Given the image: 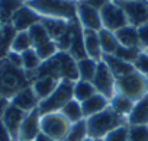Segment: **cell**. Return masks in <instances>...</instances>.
<instances>
[{"instance_id": "1", "label": "cell", "mask_w": 148, "mask_h": 141, "mask_svg": "<svg viewBox=\"0 0 148 141\" xmlns=\"http://www.w3.org/2000/svg\"><path fill=\"white\" fill-rule=\"evenodd\" d=\"M29 82L32 83L41 77H54L57 80H79L77 60L73 58L68 51H58L51 58L41 63V65L34 73H26Z\"/></svg>"}, {"instance_id": "2", "label": "cell", "mask_w": 148, "mask_h": 141, "mask_svg": "<svg viewBox=\"0 0 148 141\" xmlns=\"http://www.w3.org/2000/svg\"><path fill=\"white\" fill-rule=\"evenodd\" d=\"M25 3L42 18L73 21L77 18L76 0H25Z\"/></svg>"}, {"instance_id": "3", "label": "cell", "mask_w": 148, "mask_h": 141, "mask_svg": "<svg viewBox=\"0 0 148 141\" xmlns=\"http://www.w3.org/2000/svg\"><path fill=\"white\" fill-rule=\"evenodd\" d=\"M29 85V77L23 68L10 64L6 58L0 60V95L10 100V98Z\"/></svg>"}, {"instance_id": "4", "label": "cell", "mask_w": 148, "mask_h": 141, "mask_svg": "<svg viewBox=\"0 0 148 141\" xmlns=\"http://www.w3.org/2000/svg\"><path fill=\"white\" fill-rule=\"evenodd\" d=\"M128 124L126 118L116 113L110 106L103 109L102 112L86 118V125H87V134L89 137L95 140H103L109 132L116 129L121 125Z\"/></svg>"}, {"instance_id": "5", "label": "cell", "mask_w": 148, "mask_h": 141, "mask_svg": "<svg viewBox=\"0 0 148 141\" xmlns=\"http://www.w3.org/2000/svg\"><path fill=\"white\" fill-rule=\"evenodd\" d=\"M116 93H121L131 100L136 102L148 93V77L132 72L126 76L116 79Z\"/></svg>"}, {"instance_id": "6", "label": "cell", "mask_w": 148, "mask_h": 141, "mask_svg": "<svg viewBox=\"0 0 148 141\" xmlns=\"http://www.w3.org/2000/svg\"><path fill=\"white\" fill-rule=\"evenodd\" d=\"M73 89L74 82L71 80H60L55 90L44 100L39 102L38 111L41 115L51 113V112H60L62 106L73 99Z\"/></svg>"}, {"instance_id": "7", "label": "cell", "mask_w": 148, "mask_h": 141, "mask_svg": "<svg viewBox=\"0 0 148 141\" xmlns=\"http://www.w3.org/2000/svg\"><path fill=\"white\" fill-rule=\"evenodd\" d=\"M71 128V122L61 112L41 115V132L51 137L54 141H62Z\"/></svg>"}, {"instance_id": "8", "label": "cell", "mask_w": 148, "mask_h": 141, "mask_svg": "<svg viewBox=\"0 0 148 141\" xmlns=\"http://www.w3.org/2000/svg\"><path fill=\"white\" fill-rule=\"evenodd\" d=\"M122 8L128 25L135 28L148 23V0H116Z\"/></svg>"}, {"instance_id": "9", "label": "cell", "mask_w": 148, "mask_h": 141, "mask_svg": "<svg viewBox=\"0 0 148 141\" xmlns=\"http://www.w3.org/2000/svg\"><path fill=\"white\" fill-rule=\"evenodd\" d=\"M99 12H100V19H102V26L105 29L116 32L118 29L128 25L126 16L116 0H110L106 5H103L99 9Z\"/></svg>"}, {"instance_id": "10", "label": "cell", "mask_w": 148, "mask_h": 141, "mask_svg": "<svg viewBox=\"0 0 148 141\" xmlns=\"http://www.w3.org/2000/svg\"><path fill=\"white\" fill-rule=\"evenodd\" d=\"M92 83L96 87V92L100 93V95H103L109 100L116 95V77L112 74L109 67L102 60L97 61L96 74H95Z\"/></svg>"}, {"instance_id": "11", "label": "cell", "mask_w": 148, "mask_h": 141, "mask_svg": "<svg viewBox=\"0 0 148 141\" xmlns=\"http://www.w3.org/2000/svg\"><path fill=\"white\" fill-rule=\"evenodd\" d=\"M77 19L80 21V23L84 29L100 31L103 28L99 9L89 5L87 2H84V0L77 2Z\"/></svg>"}, {"instance_id": "12", "label": "cell", "mask_w": 148, "mask_h": 141, "mask_svg": "<svg viewBox=\"0 0 148 141\" xmlns=\"http://www.w3.org/2000/svg\"><path fill=\"white\" fill-rule=\"evenodd\" d=\"M42 19V16L39 13H36L34 9H31L26 3H23L22 8L18 9V12L13 15L10 23L13 25V28L18 31V32H22V31H29L34 25L39 23Z\"/></svg>"}, {"instance_id": "13", "label": "cell", "mask_w": 148, "mask_h": 141, "mask_svg": "<svg viewBox=\"0 0 148 141\" xmlns=\"http://www.w3.org/2000/svg\"><path fill=\"white\" fill-rule=\"evenodd\" d=\"M28 112L16 108L15 105H9L8 109L5 111L3 113V118H2V122L5 124V127L8 128V131L10 132V135L13 137L15 141L19 140V131H21V127H22V122L25 119Z\"/></svg>"}, {"instance_id": "14", "label": "cell", "mask_w": 148, "mask_h": 141, "mask_svg": "<svg viewBox=\"0 0 148 141\" xmlns=\"http://www.w3.org/2000/svg\"><path fill=\"white\" fill-rule=\"evenodd\" d=\"M39 134H41V113L38 109H35L26 113L19 131V140L34 141Z\"/></svg>"}, {"instance_id": "15", "label": "cell", "mask_w": 148, "mask_h": 141, "mask_svg": "<svg viewBox=\"0 0 148 141\" xmlns=\"http://www.w3.org/2000/svg\"><path fill=\"white\" fill-rule=\"evenodd\" d=\"M39 98L36 96V93L34 92L32 86H26L23 87L22 90H19L13 98H10V103L15 105L16 108L25 111V112H31V111H35L38 109L39 106Z\"/></svg>"}, {"instance_id": "16", "label": "cell", "mask_w": 148, "mask_h": 141, "mask_svg": "<svg viewBox=\"0 0 148 141\" xmlns=\"http://www.w3.org/2000/svg\"><path fill=\"white\" fill-rule=\"evenodd\" d=\"M83 31L84 29H83L80 21L77 19L76 21V25H74L73 41H71V45H70V50H68V52L71 54V57L76 58L77 61L87 57L86 47H84V34H83Z\"/></svg>"}, {"instance_id": "17", "label": "cell", "mask_w": 148, "mask_h": 141, "mask_svg": "<svg viewBox=\"0 0 148 141\" xmlns=\"http://www.w3.org/2000/svg\"><path fill=\"white\" fill-rule=\"evenodd\" d=\"M102 61L109 67V70L112 72V74L118 79V77H122V76H126L132 72H135V68L132 64L121 60L119 57H116L115 54H103L102 55Z\"/></svg>"}, {"instance_id": "18", "label": "cell", "mask_w": 148, "mask_h": 141, "mask_svg": "<svg viewBox=\"0 0 148 141\" xmlns=\"http://www.w3.org/2000/svg\"><path fill=\"white\" fill-rule=\"evenodd\" d=\"M126 119L129 125H148V93L135 102Z\"/></svg>"}, {"instance_id": "19", "label": "cell", "mask_w": 148, "mask_h": 141, "mask_svg": "<svg viewBox=\"0 0 148 141\" xmlns=\"http://www.w3.org/2000/svg\"><path fill=\"white\" fill-rule=\"evenodd\" d=\"M109 106V99H106L103 95L96 93L92 98H89L87 100L82 102V109H83V115L84 119L89 116H93L99 112H102L103 109H106Z\"/></svg>"}, {"instance_id": "20", "label": "cell", "mask_w": 148, "mask_h": 141, "mask_svg": "<svg viewBox=\"0 0 148 141\" xmlns=\"http://www.w3.org/2000/svg\"><path fill=\"white\" fill-rule=\"evenodd\" d=\"M83 29H84V28H83ZM83 34H84V47H86L87 57H90V58H93V60H96V61H100L103 52H102V48H100L97 31L84 29Z\"/></svg>"}, {"instance_id": "21", "label": "cell", "mask_w": 148, "mask_h": 141, "mask_svg": "<svg viewBox=\"0 0 148 141\" xmlns=\"http://www.w3.org/2000/svg\"><path fill=\"white\" fill-rule=\"evenodd\" d=\"M115 36H116L119 45L141 48L139 36H138V28H135V26H132V25H126V26L118 29V31L115 32Z\"/></svg>"}, {"instance_id": "22", "label": "cell", "mask_w": 148, "mask_h": 141, "mask_svg": "<svg viewBox=\"0 0 148 141\" xmlns=\"http://www.w3.org/2000/svg\"><path fill=\"white\" fill-rule=\"evenodd\" d=\"M58 83H60V80H57L54 77H41V79L34 80L31 83V86H32L34 92L36 93V96L39 98V100H44L55 90Z\"/></svg>"}, {"instance_id": "23", "label": "cell", "mask_w": 148, "mask_h": 141, "mask_svg": "<svg viewBox=\"0 0 148 141\" xmlns=\"http://www.w3.org/2000/svg\"><path fill=\"white\" fill-rule=\"evenodd\" d=\"M68 22L70 21H64V19H57V18H42L41 19V25L45 28V31L48 32V35L57 41L68 28Z\"/></svg>"}, {"instance_id": "24", "label": "cell", "mask_w": 148, "mask_h": 141, "mask_svg": "<svg viewBox=\"0 0 148 141\" xmlns=\"http://www.w3.org/2000/svg\"><path fill=\"white\" fill-rule=\"evenodd\" d=\"M18 31L13 28L12 23H3L0 31V60L5 58L12 51V44L16 36Z\"/></svg>"}, {"instance_id": "25", "label": "cell", "mask_w": 148, "mask_h": 141, "mask_svg": "<svg viewBox=\"0 0 148 141\" xmlns=\"http://www.w3.org/2000/svg\"><path fill=\"white\" fill-rule=\"evenodd\" d=\"M97 35H99V42H100L102 52L103 54H115L118 47H119V42L115 36V32L102 28L100 31H97Z\"/></svg>"}, {"instance_id": "26", "label": "cell", "mask_w": 148, "mask_h": 141, "mask_svg": "<svg viewBox=\"0 0 148 141\" xmlns=\"http://www.w3.org/2000/svg\"><path fill=\"white\" fill-rule=\"evenodd\" d=\"M96 87L93 86L92 82L87 80H76L74 82V89H73V98L79 100L80 103L96 95Z\"/></svg>"}, {"instance_id": "27", "label": "cell", "mask_w": 148, "mask_h": 141, "mask_svg": "<svg viewBox=\"0 0 148 141\" xmlns=\"http://www.w3.org/2000/svg\"><path fill=\"white\" fill-rule=\"evenodd\" d=\"M134 105H135L134 100H131L129 98H126V96H123V95H121V93H116V95L109 100V106H110L116 113H119V115H122V116H125V118H128V115L131 113ZM126 121H128V119H126Z\"/></svg>"}, {"instance_id": "28", "label": "cell", "mask_w": 148, "mask_h": 141, "mask_svg": "<svg viewBox=\"0 0 148 141\" xmlns=\"http://www.w3.org/2000/svg\"><path fill=\"white\" fill-rule=\"evenodd\" d=\"M60 112H61V113L68 119V122H71V124H76V122H80V121L84 119L83 109H82V103H80L79 100H76L74 98H73L70 102H67Z\"/></svg>"}, {"instance_id": "29", "label": "cell", "mask_w": 148, "mask_h": 141, "mask_svg": "<svg viewBox=\"0 0 148 141\" xmlns=\"http://www.w3.org/2000/svg\"><path fill=\"white\" fill-rule=\"evenodd\" d=\"M96 68H97V61L86 57L77 61V72H79V80H87L92 82L95 74H96Z\"/></svg>"}, {"instance_id": "30", "label": "cell", "mask_w": 148, "mask_h": 141, "mask_svg": "<svg viewBox=\"0 0 148 141\" xmlns=\"http://www.w3.org/2000/svg\"><path fill=\"white\" fill-rule=\"evenodd\" d=\"M23 2L25 0H0V21L3 23H10L13 15L23 6Z\"/></svg>"}, {"instance_id": "31", "label": "cell", "mask_w": 148, "mask_h": 141, "mask_svg": "<svg viewBox=\"0 0 148 141\" xmlns=\"http://www.w3.org/2000/svg\"><path fill=\"white\" fill-rule=\"evenodd\" d=\"M28 32H29L31 39H32V48H34V50L38 48V47H41V45H44V44H47V42H49V41L52 39V38L48 35V32L45 31V28L41 25V22L36 23V25H34Z\"/></svg>"}, {"instance_id": "32", "label": "cell", "mask_w": 148, "mask_h": 141, "mask_svg": "<svg viewBox=\"0 0 148 141\" xmlns=\"http://www.w3.org/2000/svg\"><path fill=\"white\" fill-rule=\"evenodd\" d=\"M21 55H22V68L26 73H34L42 63V60L39 58V55L36 54V51L34 48L22 52Z\"/></svg>"}, {"instance_id": "33", "label": "cell", "mask_w": 148, "mask_h": 141, "mask_svg": "<svg viewBox=\"0 0 148 141\" xmlns=\"http://www.w3.org/2000/svg\"><path fill=\"white\" fill-rule=\"evenodd\" d=\"M86 137H89L87 134V125H86V119L71 124V128L68 131V134L65 135V138L62 141H83Z\"/></svg>"}, {"instance_id": "34", "label": "cell", "mask_w": 148, "mask_h": 141, "mask_svg": "<svg viewBox=\"0 0 148 141\" xmlns=\"http://www.w3.org/2000/svg\"><path fill=\"white\" fill-rule=\"evenodd\" d=\"M32 48V39L29 36V32L28 31H22V32H18L15 39H13V44H12V51H16L19 54L28 51Z\"/></svg>"}, {"instance_id": "35", "label": "cell", "mask_w": 148, "mask_h": 141, "mask_svg": "<svg viewBox=\"0 0 148 141\" xmlns=\"http://www.w3.org/2000/svg\"><path fill=\"white\" fill-rule=\"evenodd\" d=\"M142 50L141 48H136V47H123V45H119L115 55L119 57L121 60L129 63V64H134V61L136 60V57L139 55Z\"/></svg>"}, {"instance_id": "36", "label": "cell", "mask_w": 148, "mask_h": 141, "mask_svg": "<svg viewBox=\"0 0 148 141\" xmlns=\"http://www.w3.org/2000/svg\"><path fill=\"white\" fill-rule=\"evenodd\" d=\"M128 141H148V125H129Z\"/></svg>"}, {"instance_id": "37", "label": "cell", "mask_w": 148, "mask_h": 141, "mask_svg": "<svg viewBox=\"0 0 148 141\" xmlns=\"http://www.w3.org/2000/svg\"><path fill=\"white\" fill-rule=\"evenodd\" d=\"M128 129H129L128 124L121 125L116 129H113L112 132H109L103 138V141H128Z\"/></svg>"}, {"instance_id": "38", "label": "cell", "mask_w": 148, "mask_h": 141, "mask_svg": "<svg viewBox=\"0 0 148 141\" xmlns=\"http://www.w3.org/2000/svg\"><path fill=\"white\" fill-rule=\"evenodd\" d=\"M132 65L135 68V72H138L144 76H148V54L145 51H141Z\"/></svg>"}, {"instance_id": "39", "label": "cell", "mask_w": 148, "mask_h": 141, "mask_svg": "<svg viewBox=\"0 0 148 141\" xmlns=\"http://www.w3.org/2000/svg\"><path fill=\"white\" fill-rule=\"evenodd\" d=\"M138 36H139V44L141 48H148V23H144L138 26Z\"/></svg>"}, {"instance_id": "40", "label": "cell", "mask_w": 148, "mask_h": 141, "mask_svg": "<svg viewBox=\"0 0 148 141\" xmlns=\"http://www.w3.org/2000/svg\"><path fill=\"white\" fill-rule=\"evenodd\" d=\"M5 58H6L10 64H13V65H16V67H21V68H22V55H21L19 52H16V51H10Z\"/></svg>"}, {"instance_id": "41", "label": "cell", "mask_w": 148, "mask_h": 141, "mask_svg": "<svg viewBox=\"0 0 148 141\" xmlns=\"http://www.w3.org/2000/svg\"><path fill=\"white\" fill-rule=\"evenodd\" d=\"M0 141H15L8 128L5 127V124L2 122V119H0Z\"/></svg>"}, {"instance_id": "42", "label": "cell", "mask_w": 148, "mask_h": 141, "mask_svg": "<svg viewBox=\"0 0 148 141\" xmlns=\"http://www.w3.org/2000/svg\"><path fill=\"white\" fill-rule=\"evenodd\" d=\"M9 105H10V100H9L8 98H5V96L0 95V119L3 118V113H5V111L8 109Z\"/></svg>"}, {"instance_id": "43", "label": "cell", "mask_w": 148, "mask_h": 141, "mask_svg": "<svg viewBox=\"0 0 148 141\" xmlns=\"http://www.w3.org/2000/svg\"><path fill=\"white\" fill-rule=\"evenodd\" d=\"M84 2H87L89 5H92V6H95V8L100 9L103 5H106L108 2H110V0H84Z\"/></svg>"}, {"instance_id": "44", "label": "cell", "mask_w": 148, "mask_h": 141, "mask_svg": "<svg viewBox=\"0 0 148 141\" xmlns=\"http://www.w3.org/2000/svg\"><path fill=\"white\" fill-rule=\"evenodd\" d=\"M34 141H54V140H52L51 137L45 135L44 132H41V134H39V135H38V137H36V138H35Z\"/></svg>"}, {"instance_id": "45", "label": "cell", "mask_w": 148, "mask_h": 141, "mask_svg": "<svg viewBox=\"0 0 148 141\" xmlns=\"http://www.w3.org/2000/svg\"><path fill=\"white\" fill-rule=\"evenodd\" d=\"M83 141H97V140H95V138H92V137H86Z\"/></svg>"}, {"instance_id": "46", "label": "cell", "mask_w": 148, "mask_h": 141, "mask_svg": "<svg viewBox=\"0 0 148 141\" xmlns=\"http://www.w3.org/2000/svg\"><path fill=\"white\" fill-rule=\"evenodd\" d=\"M2 26H3V22H2V21H0V31H2Z\"/></svg>"}, {"instance_id": "47", "label": "cell", "mask_w": 148, "mask_h": 141, "mask_svg": "<svg viewBox=\"0 0 148 141\" xmlns=\"http://www.w3.org/2000/svg\"><path fill=\"white\" fill-rule=\"evenodd\" d=\"M144 51H145V52H147V54H148V48H145V50H144Z\"/></svg>"}, {"instance_id": "48", "label": "cell", "mask_w": 148, "mask_h": 141, "mask_svg": "<svg viewBox=\"0 0 148 141\" xmlns=\"http://www.w3.org/2000/svg\"><path fill=\"white\" fill-rule=\"evenodd\" d=\"M19 141H25V140H19Z\"/></svg>"}, {"instance_id": "49", "label": "cell", "mask_w": 148, "mask_h": 141, "mask_svg": "<svg viewBox=\"0 0 148 141\" xmlns=\"http://www.w3.org/2000/svg\"><path fill=\"white\" fill-rule=\"evenodd\" d=\"M97 141H103V140H97Z\"/></svg>"}, {"instance_id": "50", "label": "cell", "mask_w": 148, "mask_h": 141, "mask_svg": "<svg viewBox=\"0 0 148 141\" xmlns=\"http://www.w3.org/2000/svg\"><path fill=\"white\" fill-rule=\"evenodd\" d=\"M147 77H148V76H147Z\"/></svg>"}]
</instances>
